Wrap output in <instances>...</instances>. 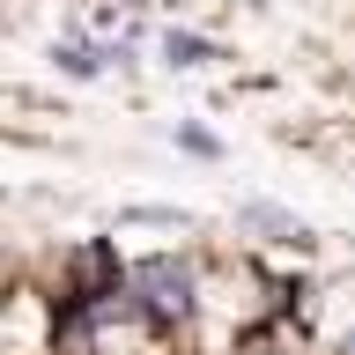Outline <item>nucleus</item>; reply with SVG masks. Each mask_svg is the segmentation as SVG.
Segmentation results:
<instances>
[{"instance_id":"nucleus-1","label":"nucleus","mask_w":355,"mask_h":355,"mask_svg":"<svg viewBox=\"0 0 355 355\" xmlns=\"http://www.w3.org/2000/svg\"><path fill=\"white\" fill-rule=\"evenodd\" d=\"M133 296H141V311H148L155 326H178L193 311V266L185 259H148L133 274Z\"/></svg>"},{"instance_id":"nucleus-2","label":"nucleus","mask_w":355,"mask_h":355,"mask_svg":"<svg viewBox=\"0 0 355 355\" xmlns=\"http://www.w3.org/2000/svg\"><path fill=\"white\" fill-rule=\"evenodd\" d=\"M163 52H171L178 67H207V60H215V52H207L200 37H178V30H171V44H163Z\"/></svg>"}]
</instances>
